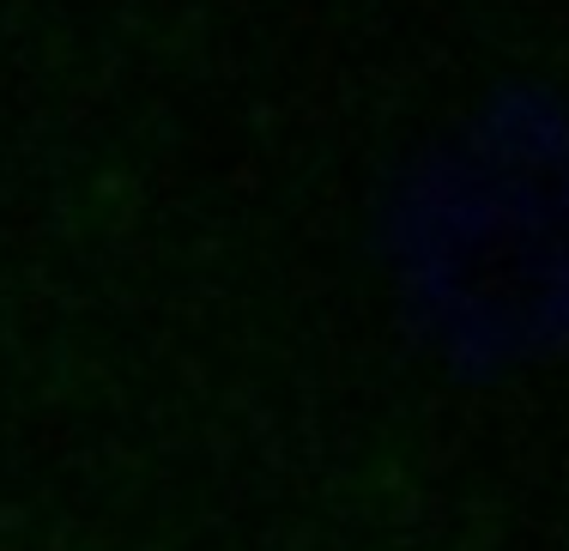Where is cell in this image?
<instances>
[{"label":"cell","instance_id":"6da1fadb","mask_svg":"<svg viewBox=\"0 0 569 551\" xmlns=\"http://www.w3.org/2000/svg\"><path fill=\"white\" fill-rule=\"evenodd\" d=\"M406 267L430 315L472 340H527L569 309V122L497 110L425 164Z\"/></svg>","mask_w":569,"mask_h":551}]
</instances>
